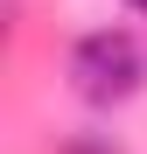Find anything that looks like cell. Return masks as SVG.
<instances>
[{"instance_id": "6da1fadb", "label": "cell", "mask_w": 147, "mask_h": 154, "mask_svg": "<svg viewBox=\"0 0 147 154\" xmlns=\"http://www.w3.org/2000/svg\"><path fill=\"white\" fill-rule=\"evenodd\" d=\"M140 77H147V49H140V35H126V28H98V35H84L77 49H70V84H77L91 105L133 98Z\"/></svg>"}, {"instance_id": "7a4b0ae2", "label": "cell", "mask_w": 147, "mask_h": 154, "mask_svg": "<svg viewBox=\"0 0 147 154\" xmlns=\"http://www.w3.org/2000/svg\"><path fill=\"white\" fill-rule=\"evenodd\" d=\"M63 154H119V147H105V140H70Z\"/></svg>"}, {"instance_id": "3957f363", "label": "cell", "mask_w": 147, "mask_h": 154, "mask_svg": "<svg viewBox=\"0 0 147 154\" xmlns=\"http://www.w3.org/2000/svg\"><path fill=\"white\" fill-rule=\"evenodd\" d=\"M126 7H133V14H147V0H126Z\"/></svg>"}]
</instances>
